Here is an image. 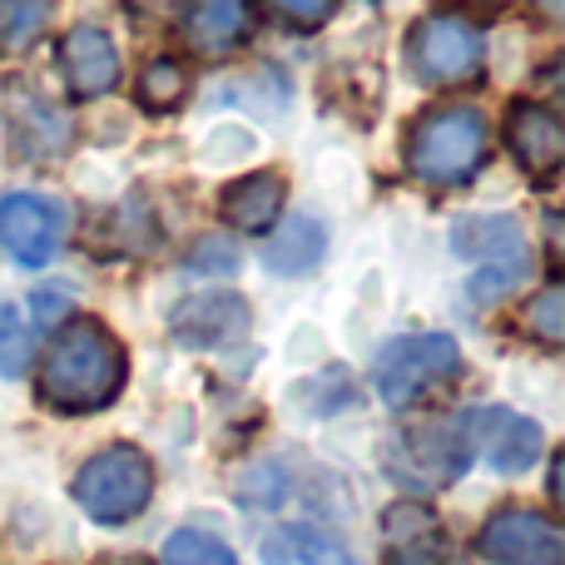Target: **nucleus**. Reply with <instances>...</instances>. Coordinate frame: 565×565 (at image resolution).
<instances>
[{"mask_svg": "<svg viewBox=\"0 0 565 565\" xmlns=\"http://www.w3.org/2000/svg\"><path fill=\"white\" fill-rule=\"evenodd\" d=\"M507 145L531 179H556L565 164V129L546 105H516L507 119Z\"/></svg>", "mask_w": 565, "mask_h": 565, "instance_id": "4468645a", "label": "nucleus"}, {"mask_svg": "<svg viewBox=\"0 0 565 565\" xmlns=\"http://www.w3.org/2000/svg\"><path fill=\"white\" fill-rule=\"evenodd\" d=\"M451 248L477 264V274H471V282H467L471 302H501L531 274V244H526V234H521V224L511 214L461 218V224L451 228Z\"/></svg>", "mask_w": 565, "mask_h": 565, "instance_id": "20e7f679", "label": "nucleus"}, {"mask_svg": "<svg viewBox=\"0 0 565 565\" xmlns=\"http://www.w3.org/2000/svg\"><path fill=\"white\" fill-rule=\"evenodd\" d=\"M526 332L536 342H546V348H561L565 342V288L561 282L541 288L536 298L526 302Z\"/></svg>", "mask_w": 565, "mask_h": 565, "instance_id": "4be33fe9", "label": "nucleus"}, {"mask_svg": "<svg viewBox=\"0 0 565 565\" xmlns=\"http://www.w3.org/2000/svg\"><path fill=\"white\" fill-rule=\"evenodd\" d=\"M60 75L79 99H99L119 85V50L99 25H75L60 40Z\"/></svg>", "mask_w": 565, "mask_h": 565, "instance_id": "f8f14e48", "label": "nucleus"}, {"mask_svg": "<svg viewBox=\"0 0 565 565\" xmlns=\"http://www.w3.org/2000/svg\"><path fill=\"white\" fill-rule=\"evenodd\" d=\"M129 6H159V0H129Z\"/></svg>", "mask_w": 565, "mask_h": 565, "instance_id": "a878e982", "label": "nucleus"}, {"mask_svg": "<svg viewBox=\"0 0 565 565\" xmlns=\"http://www.w3.org/2000/svg\"><path fill=\"white\" fill-rule=\"evenodd\" d=\"M477 551L491 565H565V536L551 516L526 507H507L481 526Z\"/></svg>", "mask_w": 565, "mask_h": 565, "instance_id": "6e6552de", "label": "nucleus"}, {"mask_svg": "<svg viewBox=\"0 0 565 565\" xmlns=\"http://www.w3.org/2000/svg\"><path fill=\"white\" fill-rule=\"evenodd\" d=\"M234 274L238 268V248L228 244V238H204V244L189 254V274Z\"/></svg>", "mask_w": 565, "mask_h": 565, "instance_id": "5701e85b", "label": "nucleus"}, {"mask_svg": "<svg viewBox=\"0 0 565 565\" xmlns=\"http://www.w3.org/2000/svg\"><path fill=\"white\" fill-rule=\"evenodd\" d=\"M184 95H189V75L179 60H154L139 75V105L154 109V115H169L174 105H184Z\"/></svg>", "mask_w": 565, "mask_h": 565, "instance_id": "6ab92c4d", "label": "nucleus"}, {"mask_svg": "<svg viewBox=\"0 0 565 565\" xmlns=\"http://www.w3.org/2000/svg\"><path fill=\"white\" fill-rule=\"evenodd\" d=\"M169 332L184 348H228L248 332V302L238 292H199L169 312Z\"/></svg>", "mask_w": 565, "mask_h": 565, "instance_id": "9b49d317", "label": "nucleus"}, {"mask_svg": "<svg viewBox=\"0 0 565 565\" xmlns=\"http://www.w3.org/2000/svg\"><path fill=\"white\" fill-rule=\"evenodd\" d=\"M471 441L467 427L457 422H437V427H412L387 447V471L412 491H437L467 471Z\"/></svg>", "mask_w": 565, "mask_h": 565, "instance_id": "0eeeda50", "label": "nucleus"}, {"mask_svg": "<svg viewBox=\"0 0 565 565\" xmlns=\"http://www.w3.org/2000/svg\"><path fill=\"white\" fill-rule=\"evenodd\" d=\"M382 536H387V565H451L447 531L417 501H397L382 516Z\"/></svg>", "mask_w": 565, "mask_h": 565, "instance_id": "ddd939ff", "label": "nucleus"}, {"mask_svg": "<svg viewBox=\"0 0 565 565\" xmlns=\"http://www.w3.org/2000/svg\"><path fill=\"white\" fill-rule=\"evenodd\" d=\"M282 194H288V184L274 169L238 179V184L224 189V224L238 228V234H268L282 218Z\"/></svg>", "mask_w": 565, "mask_h": 565, "instance_id": "dca6fc26", "label": "nucleus"}, {"mask_svg": "<svg viewBox=\"0 0 565 565\" xmlns=\"http://www.w3.org/2000/svg\"><path fill=\"white\" fill-rule=\"evenodd\" d=\"M0 238L15 264L45 268L65 244V209L45 194H6L0 199Z\"/></svg>", "mask_w": 565, "mask_h": 565, "instance_id": "9d476101", "label": "nucleus"}, {"mask_svg": "<svg viewBox=\"0 0 565 565\" xmlns=\"http://www.w3.org/2000/svg\"><path fill=\"white\" fill-rule=\"evenodd\" d=\"M491 6H501V0H491Z\"/></svg>", "mask_w": 565, "mask_h": 565, "instance_id": "bb28decb", "label": "nucleus"}, {"mask_svg": "<svg viewBox=\"0 0 565 565\" xmlns=\"http://www.w3.org/2000/svg\"><path fill=\"white\" fill-rule=\"evenodd\" d=\"M461 427H467L471 457H487V467L501 471V477H521V471L536 467L541 427L531 417H521V412L481 407V412H467V417H461Z\"/></svg>", "mask_w": 565, "mask_h": 565, "instance_id": "1a4fd4ad", "label": "nucleus"}, {"mask_svg": "<svg viewBox=\"0 0 565 565\" xmlns=\"http://www.w3.org/2000/svg\"><path fill=\"white\" fill-rule=\"evenodd\" d=\"M328 254V228L312 214H292L288 224H278V234L264 244V264L282 278H302L322 264Z\"/></svg>", "mask_w": 565, "mask_h": 565, "instance_id": "f3484780", "label": "nucleus"}, {"mask_svg": "<svg viewBox=\"0 0 565 565\" xmlns=\"http://www.w3.org/2000/svg\"><path fill=\"white\" fill-rule=\"evenodd\" d=\"M149 497H154V467L139 447H105L75 471V501L89 521L99 526H125V521L145 516Z\"/></svg>", "mask_w": 565, "mask_h": 565, "instance_id": "39448f33", "label": "nucleus"}, {"mask_svg": "<svg viewBox=\"0 0 565 565\" xmlns=\"http://www.w3.org/2000/svg\"><path fill=\"white\" fill-rule=\"evenodd\" d=\"M274 10L288 25H298V30H318L322 20L332 15V0H274Z\"/></svg>", "mask_w": 565, "mask_h": 565, "instance_id": "b1692460", "label": "nucleus"}, {"mask_svg": "<svg viewBox=\"0 0 565 565\" xmlns=\"http://www.w3.org/2000/svg\"><path fill=\"white\" fill-rule=\"evenodd\" d=\"M407 70L422 85H467L481 70V30L461 15H422L407 30Z\"/></svg>", "mask_w": 565, "mask_h": 565, "instance_id": "423d86ee", "label": "nucleus"}, {"mask_svg": "<svg viewBox=\"0 0 565 565\" xmlns=\"http://www.w3.org/2000/svg\"><path fill=\"white\" fill-rule=\"evenodd\" d=\"M264 565H352L348 546L318 526H278L258 546Z\"/></svg>", "mask_w": 565, "mask_h": 565, "instance_id": "a211bd4d", "label": "nucleus"}, {"mask_svg": "<svg viewBox=\"0 0 565 565\" xmlns=\"http://www.w3.org/2000/svg\"><path fill=\"white\" fill-rule=\"evenodd\" d=\"M461 377V348L447 332H412L377 352L372 362V387L392 412H407Z\"/></svg>", "mask_w": 565, "mask_h": 565, "instance_id": "7ed1b4c3", "label": "nucleus"}, {"mask_svg": "<svg viewBox=\"0 0 565 565\" xmlns=\"http://www.w3.org/2000/svg\"><path fill=\"white\" fill-rule=\"evenodd\" d=\"M536 6L546 10V15H561V6H565V0H536Z\"/></svg>", "mask_w": 565, "mask_h": 565, "instance_id": "393cba45", "label": "nucleus"}, {"mask_svg": "<svg viewBox=\"0 0 565 565\" xmlns=\"http://www.w3.org/2000/svg\"><path fill=\"white\" fill-rule=\"evenodd\" d=\"M248 25H254V15L244 0H189L179 15V30L199 55H228L234 45H244Z\"/></svg>", "mask_w": 565, "mask_h": 565, "instance_id": "2eb2a0df", "label": "nucleus"}, {"mask_svg": "<svg viewBox=\"0 0 565 565\" xmlns=\"http://www.w3.org/2000/svg\"><path fill=\"white\" fill-rule=\"evenodd\" d=\"M164 565H238V556L209 531H174L164 541Z\"/></svg>", "mask_w": 565, "mask_h": 565, "instance_id": "aec40b11", "label": "nucleus"}, {"mask_svg": "<svg viewBox=\"0 0 565 565\" xmlns=\"http://www.w3.org/2000/svg\"><path fill=\"white\" fill-rule=\"evenodd\" d=\"M129 377V358L119 338L99 318H70L65 328L50 338L45 367H40V402L65 417H85L119 397Z\"/></svg>", "mask_w": 565, "mask_h": 565, "instance_id": "f257e3e1", "label": "nucleus"}, {"mask_svg": "<svg viewBox=\"0 0 565 565\" xmlns=\"http://www.w3.org/2000/svg\"><path fill=\"white\" fill-rule=\"evenodd\" d=\"M30 352H35V342H30V322L20 318V308L0 302V377H25Z\"/></svg>", "mask_w": 565, "mask_h": 565, "instance_id": "412c9836", "label": "nucleus"}, {"mask_svg": "<svg viewBox=\"0 0 565 565\" xmlns=\"http://www.w3.org/2000/svg\"><path fill=\"white\" fill-rule=\"evenodd\" d=\"M487 164V125L477 109H431L407 135V169L431 189H457Z\"/></svg>", "mask_w": 565, "mask_h": 565, "instance_id": "f03ea898", "label": "nucleus"}]
</instances>
